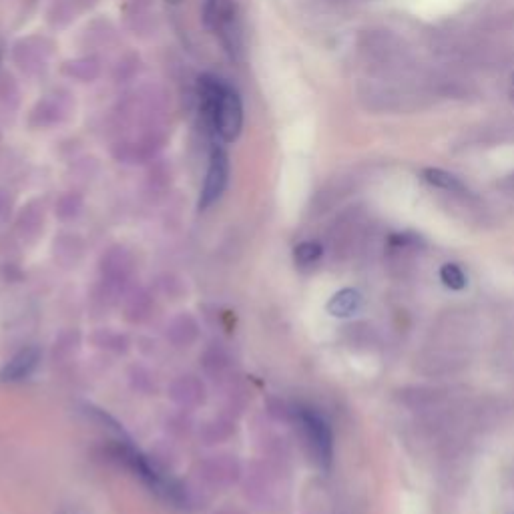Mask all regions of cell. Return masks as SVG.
I'll list each match as a JSON object with an SVG mask.
<instances>
[{"mask_svg":"<svg viewBox=\"0 0 514 514\" xmlns=\"http://www.w3.org/2000/svg\"><path fill=\"white\" fill-rule=\"evenodd\" d=\"M199 109L213 131L223 143H233L243 129V103L235 89L215 77L199 79Z\"/></svg>","mask_w":514,"mask_h":514,"instance_id":"obj_1","label":"cell"},{"mask_svg":"<svg viewBox=\"0 0 514 514\" xmlns=\"http://www.w3.org/2000/svg\"><path fill=\"white\" fill-rule=\"evenodd\" d=\"M360 53L372 73H408L414 71L406 43L388 29L366 31L360 39Z\"/></svg>","mask_w":514,"mask_h":514,"instance_id":"obj_2","label":"cell"},{"mask_svg":"<svg viewBox=\"0 0 514 514\" xmlns=\"http://www.w3.org/2000/svg\"><path fill=\"white\" fill-rule=\"evenodd\" d=\"M203 23L219 39L231 61L243 59L245 37L237 0H205Z\"/></svg>","mask_w":514,"mask_h":514,"instance_id":"obj_3","label":"cell"},{"mask_svg":"<svg viewBox=\"0 0 514 514\" xmlns=\"http://www.w3.org/2000/svg\"><path fill=\"white\" fill-rule=\"evenodd\" d=\"M296 418L312 458L318 462L320 468L328 470L334 458V436L330 424L322 414L312 408H298Z\"/></svg>","mask_w":514,"mask_h":514,"instance_id":"obj_4","label":"cell"},{"mask_svg":"<svg viewBox=\"0 0 514 514\" xmlns=\"http://www.w3.org/2000/svg\"><path fill=\"white\" fill-rule=\"evenodd\" d=\"M117 456L123 458V462L151 488L155 490L157 494L169 498V500H175L177 496V490L173 488L171 480H167L139 450H135L131 444L127 442H119L117 446Z\"/></svg>","mask_w":514,"mask_h":514,"instance_id":"obj_5","label":"cell"},{"mask_svg":"<svg viewBox=\"0 0 514 514\" xmlns=\"http://www.w3.org/2000/svg\"><path fill=\"white\" fill-rule=\"evenodd\" d=\"M229 173H231V165H229L227 153L221 147H213L205 181L201 187V195H199V209H209L213 203L221 199L229 183Z\"/></svg>","mask_w":514,"mask_h":514,"instance_id":"obj_6","label":"cell"},{"mask_svg":"<svg viewBox=\"0 0 514 514\" xmlns=\"http://www.w3.org/2000/svg\"><path fill=\"white\" fill-rule=\"evenodd\" d=\"M41 362V350L37 346H27L19 350L0 370V382H23L27 380Z\"/></svg>","mask_w":514,"mask_h":514,"instance_id":"obj_7","label":"cell"},{"mask_svg":"<svg viewBox=\"0 0 514 514\" xmlns=\"http://www.w3.org/2000/svg\"><path fill=\"white\" fill-rule=\"evenodd\" d=\"M362 308V294L358 290L346 288L332 296L328 302V314L334 318H352Z\"/></svg>","mask_w":514,"mask_h":514,"instance_id":"obj_8","label":"cell"},{"mask_svg":"<svg viewBox=\"0 0 514 514\" xmlns=\"http://www.w3.org/2000/svg\"><path fill=\"white\" fill-rule=\"evenodd\" d=\"M424 179L436 189H442V191H448V193H458V195L466 193L464 183L456 175H452L444 169H434V167L424 169Z\"/></svg>","mask_w":514,"mask_h":514,"instance_id":"obj_9","label":"cell"},{"mask_svg":"<svg viewBox=\"0 0 514 514\" xmlns=\"http://www.w3.org/2000/svg\"><path fill=\"white\" fill-rule=\"evenodd\" d=\"M324 253V247L318 241H304L294 249V260L298 266H314Z\"/></svg>","mask_w":514,"mask_h":514,"instance_id":"obj_10","label":"cell"},{"mask_svg":"<svg viewBox=\"0 0 514 514\" xmlns=\"http://www.w3.org/2000/svg\"><path fill=\"white\" fill-rule=\"evenodd\" d=\"M440 280L448 290H454V292H460L466 288V276L462 268L456 264H444L440 270Z\"/></svg>","mask_w":514,"mask_h":514,"instance_id":"obj_11","label":"cell"},{"mask_svg":"<svg viewBox=\"0 0 514 514\" xmlns=\"http://www.w3.org/2000/svg\"><path fill=\"white\" fill-rule=\"evenodd\" d=\"M506 185H508V187L514 191V173H512V175L506 179Z\"/></svg>","mask_w":514,"mask_h":514,"instance_id":"obj_12","label":"cell"},{"mask_svg":"<svg viewBox=\"0 0 514 514\" xmlns=\"http://www.w3.org/2000/svg\"><path fill=\"white\" fill-rule=\"evenodd\" d=\"M510 95H512V99H514V73H512V77H510Z\"/></svg>","mask_w":514,"mask_h":514,"instance_id":"obj_13","label":"cell"},{"mask_svg":"<svg viewBox=\"0 0 514 514\" xmlns=\"http://www.w3.org/2000/svg\"><path fill=\"white\" fill-rule=\"evenodd\" d=\"M169 3H173V5H177V3H181V0H169Z\"/></svg>","mask_w":514,"mask_h":514,"instance_id":"obj_14","label":"cell"}]
</instances>
